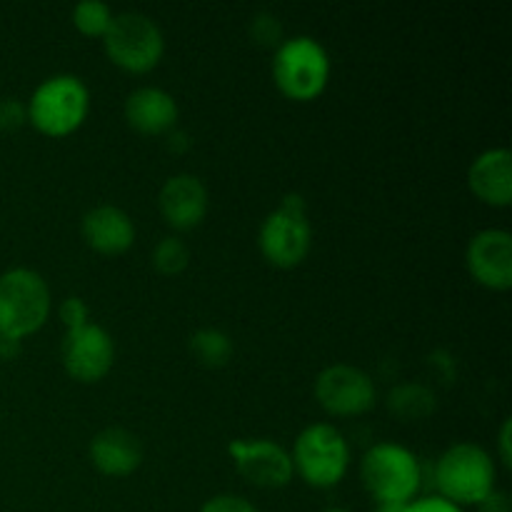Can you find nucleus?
<instances>
[{
  "mask_svg": "<svg viewBox=\"0 0 512 512\" xmlns=\"http://www.w3.org/2000/svg\"><path fill=\"white\" fill-rule=\"evenodd\" d=\"M360 480L378 512H400L418 498L423 468L418 455L398 443H375L360 460Z\"/></svg>",
  "mask_w": 512,
  "mask_h": 512,
  "instance_id": "1",
  "label": "nucleus"
},
{
  "mask_svg": "<svg viewBox=\"0 0 512 512\" xmlns=\"http://www.w3.org/2000/svg\"><path fill=\"white\" fill-rule=\"evenodd\" d=\"M440 498L458 508L480 505L498 483V465L493 455L475 443H455L438 458L433 470Z\"/></svg>",
  "mask_w": 512,
  "mask_h": 512,
  "instance_id": "2",
  "label": "nucleus"
},
{
  "mask_svg": "<svg viewBox=\"0 0 512 512\" xmlns=\"http://www.w3.org/2000/svg\"><path fill=\"white\" fill-rule=\"evenodd\" d=\"M50 288L30 268H10L0 275V340L23 343L38 333L50 315Z\"/></svg>",
  "mask_w": 512,
  "mask_h": 512,
  "instance_id": "3",
  "label": "nucleus"
},
{
  "mask_svg": "<svg viewBox=\"0 0 512 512\" xmlns=\"http://www.w3.org/2000/svg\"><path fill=\"white\" fill-rule=\"evenodd\" d=\"M28 123L48 138H65L85 123L90 113V90L78 75H53L33 90Z\"/></svg>",
  "mask_w": 512,
  "mask_h": 512,
  "instance_id": "4",
  "label": "nucleus"
},
{
  "mask_svg": "<svg viewBox=\"0 0 512 512\" xmlns=\"http://www.w3.org/2000/svg\"><path fill=\"white\" fill-rule=\"evenodd\" d=\"M273 80L280 93L295 103L320 98L330 80V55L310 35L283 40L273 55Z\"/></svg>",
  "mask_w": 512,
  "mask_h": 512,
  "instance_id": "5",
  "label": "nucleus"
},
{
  "mask_svg": "<svg viewBox=\"0 0 512 512\" xmlns=\"http://www.w3.org/2000/svg\"><path fill=\"white\" fill-rule=\"evenodd\" d=\"M293 470L305 485L328 490L340 485L350 468V445L345 435L330 423H313L295 438Z\"/></svg>",
  "mask_w": 512,
  "mask_h": 512,
  "instance_id": "6",
  "label": "nucleus"
},
{
  "mask_svg": "<svg viewBox=\"0 0 512 512\" xmlns=\"http://www.w3.org/2000/svg\"><path fill=\"white\" fill-rule=\"evenodd\" d=\"M263 258L275 268H298L313 245V228L308 220V208L300 195H285L283 203L263 220L258 235Z\"/></svg>",
  "mask_w": 512,
  "mask_h": 512,
  "instance_id": "7",
  "label": "nucleus"
},
{
  "mask_svg": "<svg viewBox=\"0 0 512 512\" xmlns=\"http://www.w3.org/2000/svg\"><path fill=\"white\" fill-rule=\"evenodd\" d=\"M105 55L125 73H150L165 53V38L158 23L143 13H120L103 35Z\"/></svg>",
  "mask_w": 512,
  "mask_h": 512,
  "instance_id": "8",
  "label": "nucleus"
},
{
  "mask_svg": "<svg viewBox=\"0 0 512 512\" xmlns=\"http://www.w3.org/2000/svg\"><path fill=\"white\" fill-rule=\"evenodd\" d=\"M315 400L320 408L335 418H355L375 408L378 390L373 378L355 365H328L315 378Z\"/></svg>",
  "mask_w": 512,
  "mask_h": 512,
  "instance_id": "9",
  "label": "nucleus"
},
{
  "mask_svg": "<svg viewBox=\"0 0 512 512\" xmlns=\"http://www.w3.org/2000/svg\"><path fill=\"white\" fill-rule=\"evenodd\" d=\"M63 368L78 383H100L113 370L115 343L110 333L90 320L88 325L65 330L63 338Z\"/></svg>",
  "mask_w": 512,
  "mask_h": 512,
  "instance_id": "10",
  "label": "nucleus"
},
{
  "mask_svg": "<svg viewBox=\"0 0 512 512\" xmlns=\"http://www.w3.org/2000/svg\"><path fill=\"white\" fill-rule=\"evenodd\" d=\"M235 470L250 485L263 490H280L293 480V458L280 443L268 438H240L228 445Z\"/></svg>",
  "mask_w": 512,
  "mask_h": 512,
  "instance_id": "11",
  "label": "nucleus"
},
{
  "mask_svg": "<svg viewBox=\"0 0 512 512\" xmlns=\"http://www.w3.org/2000/svg\"><path fill=\"white\" fill-rule=\"evenodd\" d=\"M465 265L470 278L488 290L512 288V235L508 230H480L465 250Z\"/></svg>",
  "mask_w": 512,
  "mask_h": 512,
  "instance_id": "12",
  "label": "nucleus"
},
{
  "mask_svg": "<svg viewBox=\"0 0 512 512\" xmlns=\"http://www.w3.org/2000/svg\"><path fill=\"white\" fill-rule=\"evenodd\" d=\"M208 188L198 175L180 173L165 180L158 195V208L173 230H193L208 215Z\"/></svg>",
  "mask_w": 512,
  "mask_h": 512,
  "instance_id": "13",
  "label": "nucleus"
},
{
  "mask_svg": "<svg viewBox=\"0 0 512 512\" xmlns=\"http://www.w3.org/2000/svg\"><path fill=\"white\" fill-rule=\"evenodd\" d=\"M80 233L85 245L100 255H123L135 243L133 218L115 205H98L88 210L80 223Z\"/></svg>",
  "mask_w": 512,
  "mask_h": 512,
  "instance_id": "14",
  "label": "nucleus"
},
{
  "mask_svg": "<svg viewBox=\"0 0 512 512\" xmlns=\"http://www.w3.org/2000/svg\"><path fill=\"white\" fill-rule=\"evenodd\" d=\"M468 188L475 198L493 208L512 203V155L508 148H490L480 153L468 168Z\"/></svg>",
  "mask_w": 512,
  "mask_h": 512,
  "instance_id": "15",
  "label": "nucleus"
},
{
  "mask_svg": "<svg viewBox=\"0 0 512 512\" xmlns=\"http://www.w3.org/2000/svg\"><path fill=\"white\" fill-rule=\"evenodd\" d=\"M90 463L108 478H128L143 463L140 440L125 428H105L90 440Z\"/></svg>",
  "mask_w": 512,
  "mask_h": 512,
  "instance_id": "16",
  "label": "nucleus"
},
{
  "mask_svg": "<svg viewBox=\"0 0 512 512\" xmlns=\"http://www.w3.org/2000/svg\"><path fill=\"white\" fill-rule=\"evenodd\" d=\"M125 120L140 135H163L175 130L178 123V103L163 88L133 90L125 100Z\"/></svg>",
  "mask_w": 512,
  "mask_h": 512,
  "instance_id": "17",
  "label": "nucleus"
},
{
  "mask_svg": "<svg viewBox=\"0 0 512 512\" xmlns=\"http://www.w3.org/2000/svg\"><path fill=\"white\" fill-rule=\"evenodd\" d=\"M435 393L420 383H403L388 393L390 413L398 415L403 423H418L435 413Z\"/></svg>",
  "mask_w": 512,
  "mask_h": 512,
  "instance_id": "18",
  "label": "nucleus"
},
{
  "mask_svg": "<svg viewBox=\"0 0 512 512\" xmlns=\"http://www.w3.org/2000/svg\"><path fill=\"white\" fill-rule=\"evenodd\" d=\"M190 353L205 368H223L233 358V340L218 328H200L190 335Z\"/></svg>",
  "mask_w": 512,
  "mask_h": 512,
  "instance_id": "19",
  "label": "nucleus"
},
{
  "mask_svg": "<svg viewBox=\"0 0 512 512\" xmlns=\"http://www.w3.org/2000/svg\"><path fill=\"white\" fill-rule=\"evenodd\" d=\"M115 13L110 10L108 3L103 0H83L73 8V25L78 28L80 35L85 38H100L108 33L110 23H113Z\"/></svg>",
  "mask_w": 512,
  "mask_h": 512,
  "instance_id": "20",
  "label": "nucleus"
},
{
  "mask_svg": "<svg viewBox=\"0 0 512 512\" xmlns=\"http://www.w3.org/2000/svg\"><path fill=\"white\" fill-rule=\"evenodd\" d=\"M150 260L160 275H180L190 265V248L175 235H165L155 243Z\"/></svg>",
  "mask_w": 512,
  "mask_h": 512,
  "instance_id": "21",
  "label": "nucleus"
},
{
  "mask_svg": "<svg viewBox=\"0 0 512 512\" xmlns=\"http://www.w3.org/2000/svg\"><path fill=\"white\" fill-rule=\"evenodd\" d=\"M250 33H253V40L258 45H265V48H278L283 43V25L275 15L260 13L255 15L253 23H250Z\"/></svg>",
  "mask_w": 512,
  "mask_h": 512,
  "instance_id": "22",
  "label": "nucleus"
},
{
  "mask_svg": "<svg viewBox=\"0 0 512 512\" xmlns=\"http://www.w3.org/2000/svg\"><path fill=\"white\" fill-rule=\"evenodd\" d=\"M60 323L65 325V330L83 328V325L90 323V308L85 305L83 298H65L58 308Z\"/></svg>",
  "mask_w": 512,
  "mask_h": 512,
  "instance_id": "23",
  "label": "nucleus"
},
{
  "mask_svg": "<svg viewBox=\"0 0 512 512\" xmlns=\"http://www.w3.org/2000/svg\"><path fill=\"white\" fill-rule=\"evenodd\" d=\"M28 123V108L18 98L0 100V130H18Z\"/></svg>",
  "mask_w": 512,
  "mask_h": 512,
  "instance_id": "24",
  "label": "nucleus"
},
{
  "mask_svg": "<svg viewBox=\"0 0 512 512\" xmlns=\"http://www.w3.org/2000/svg\"><path fill=\"white\" fill-rule=\"evenodd\" d=\"M198 512H260L250 500L240 498V495H215Z\"/></svg>",
  "mask_w": 512,
  "mask_h": 512,
  "instance_id": "25",
  "label": "nucleus"
},
{
  "mask_svg": "<svg viewBox=\"0 0 512 512\" xmlns=\"http://www.w3.org/2000/svg\"><path fill=\"white\" fill-rule=\"evenodd\" d=\"M400 512H465L458 505H453L450 500L440 498V495H423V498H415L413 503L405 505Z\"/></svg>",
  "mask_w": 512,
  "mask_h": 512,
  "instance_id": "26",
  "label": "nucleus"
},
{
  "mask_svg": "<svg viewBox=\"0 0 512 512\" xmlns=\"http://www.w3.org/2000/svg\"><path fill=\"white\" fill-rule=\"evenodd\" d=\"M512 420H503V425H500V433H498V455H500V463L505 465V468H510L512 465V450H510V443H512Z\"/></svg>",
  "mask_w": 512,
  "mask_h": 512,
  "instance_id": "27",
  "label": "nucleus"
},
{
  "mask_svg": "<svg viewBox=\"0 0 512 512\" xmlns=\"http://www.w3.org/2000/svg\"><path fill=\"white\" fill-rule=\"evenodd\" d=\"M478 508L480 512H510V498L505 493H500V490H493Z\"/></svg>",
  "mask_w": 512,
  "mask_h": 512,
  "instance_id": "28",
  "label": "nucleus"
},
{
  "mask_svg": "<svg viewBox=\"0 0 512 512\" xmlns=\"http://www.w3.org/2000/svg\"><path fill=\"white\" fill-rule=\"evenodd\" d=\"M323 512H350V510H345V508H328V510H323Z\"/></svg>",
  "mask_w": 512,
  "mask_h": 512,
  "instance_id": "29",
  "label": "nucleus"
},
{
  "mask_svg": "<svg viewBox=\"0 0 512 512\" xmlns=\"http://www.w3.org/2000/svg\"><path fill=\"white\" fill-rule=\"evenodd\" d=\"M0 360H3V350H0Z\"/></svg>",
  "mask_w": 512,
  "mask_h": 512,
  "instance_id": "30",
  "label": "nucleus"
}]
</instances>
